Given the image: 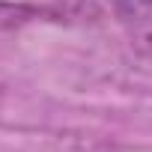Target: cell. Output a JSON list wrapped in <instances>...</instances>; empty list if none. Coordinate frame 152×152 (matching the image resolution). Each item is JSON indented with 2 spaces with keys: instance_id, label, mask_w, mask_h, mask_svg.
Listing matches in <instances>:
<instances>
[{
  "instance_id": "1",
  "label": "cell",
  "mask_w": 152,
  "mask_h": 152,
  "mask_svg": "<svg viewBox=\"0 0 152 152\" xmlns=\"http://www.w3.org/2000/svg\"><path fill=\"white\" fill-rule=\"evenodd\" d=\"M113 12L134 42L152 48V0H113Z\"/></svg>"
}]
</instances>
